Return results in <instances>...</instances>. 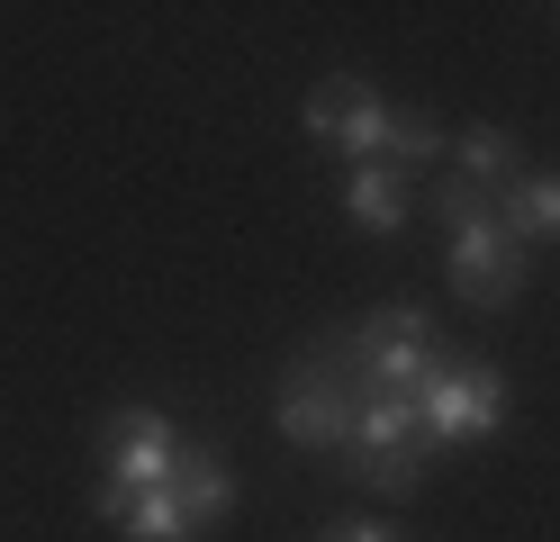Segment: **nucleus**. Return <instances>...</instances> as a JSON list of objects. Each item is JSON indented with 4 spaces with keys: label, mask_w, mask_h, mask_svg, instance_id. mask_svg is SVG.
I'll list each match as a JSON object with an SVG mask.
<instances>
[{
    "label": "nucleus",
    "mask_w": 560,
    "mask_h": 542,
    "mask_svg": "<svg viewBox=\"0 0 560 542\" xmlns=\"http://www.w3.org/2000/svg\"><path fill=\"white\" fill-rule=\"evenodd\" d=\"M335 361H343V380H353L362 397H425V380L443 371V325L416 308V299H389V308H371L353 335H326Z\"/></svg>",
    "instance_id": "2"
},
{
    "label": "nucleus",
    "mask_w": 560,
    "mask_h": 542,
    "mask_svg": "<svg viewBox=\"0 0 560 542\" xmlns=\"http://www.w3.org/2000/svg\"><path fill=\"white\" fill-rule=\"evenodd\" d=\"M271 416H280V434H290L299 452H343V443H353L362 389L343 380V361H335V344H317V353H299L290 371H280V397H271Z\"/></svg>",
    "instance_id": "6"
},
{
    "label": "nucleus",
    "mask_w": 560,
    "mask_h": 542,
    "mask_svg": "<svg viewBox=\"0 0 560 542\" xmlns=\"http://www.w3.org/2000/svg\"><path fill=\"white\" fill-rule=\"evenodd\" d=\"M335 199H343V217H353L362 235H398L407 217H416V181L398 163H353V172L335 181Z\"/></svg>",
    "instance_id": "8"
},
{
    "label": "nucleus",
    "mask_w": 560,
    "mask_h": 542,
    "mask_svg": "<svg viewBox=\"0 0 560 542\" xmlns=\"http://www.w3.org/2000/svg\"><path fill=\"white\" fill-rule=\"evenodd\" d=\"M163 488L182 497V516H190L199 533H218V524L235 516V461H226L218 443H182V461H172Z\"/></svg>",
    "instance_id": "9"
},
{
    "label": "nucleus",
    "mask_w": 560,
    "mask_h": 542,
    "mask_svg": "<svg viewBox=\"0 0 560 542\" xmlns=\"http://www.w3.org/2000/svg\"><path fill=\"white\" fill-rule=\"evenodd\" d=\"M317 542H398V533H389V524H326Z\"/></svg>",
    "instance_id": "12"
},
{
    "label": "nucleus",
    "mask_w": 560,
    "mask_h": 542,
    "mask_svg": "<svg viewBox=\"0 0 560 542\" xmlns=\"http://www.w3.org/2000/svg\"><path fill=\"white\" fill-rule=\"evenodd\" d=\"M443 280H452V299L479 308V316H506L524 299V280H534V244H515L498 227V199L470 208V217H452V235H443Z\"/></svg>",
    "instance_id": "3"
},
{
    "label": "nucleus",
    "mask_w": 560,
    "mask_h": 542,
    "mask_svg": "<svg viewBox=\"0 0 560 542\" xmlns=\"http://www.w3.org/2000/svg\"><path fill=\"white\" fill-rule=\"evenodd\" d=\"M343 461H353V480H362V488H380V497H407V488L434 470L425 397H362V416H353V443H343Z\"/></svg>",
    "instance_id": "5"
},
{
    "label": "nucleus",
    "mask_w": 560,
    "mask_h": 542,
    "mask_svg": "<svg viewBox=\"0 0 560 542\" xmlns=\"http://www.w3.org/2000/svg\"><path fill=\"white\" fill-rule=\"evenodd\" d=\"M506 407H515V389H506L498 361H462V353H452L443 371L425 380V434H434V452L498 434V425H506Z\"/></svg>",
    "instance_id": "7"
},
{
    "label": "nucleus",
    "mask_w": 560,
    "mask_h": 542,
    "mask_svg": "<svg viewBox=\"0 0 560 542\" xmlns=\"http://www.w3.org/2000/svg\"><path fill=\"white\" fill-rule=\"evenodd\" d=\"M299 127L326 145V154L353 172V163H398L407 181L425 172V163H452V136L434 118H407V108H389L362 72H326L317 91L299 100Z\"/></svg>",
    "instance_id": "1"
},
{
    "label": "nucleus",
    "mask_w": 560,
    "mask_h": 542,
    "mask_svg": "<svg viewBox=\"0 0 560 542\" xmlns=\"http://www.w3.org/2000/svg\"><path fill=\"white\" fill-rule=\"evenodd\" d=\"M524 172V145L506 136V127H462V136H452V181H470V191H488V199H498L506 191V181Z\"/></svg>",
    "instance_id": "11"
},
{
    "label": "nucleus",
    "mask_w": 560,
    "mask_h": 542,
    "mask_svg": "<svg viewBox=\"0 0 560 542\" xmlns=\"http://www.w3.org/2000/svg\"><path fill=\"white\" fill-rule=\"evenodd\" d=\"M182 443H190V434L172 425L163 407H145V397H136V407H109V416H100V488H91V516H109V506L163 488L172 461H182Z\"/></svg>",
    "instance_id": "4"
},
{
    "label": "nucleus",
    "mask_w": 560,
    "mask_h": 542,
    "mask_svg": "<svg viewBox=\"0 0 560 542\" xmlns=\"http://www.w3.org/2000/svg\"><path fill=\"white\" fill-rule=\"evenodd\" d=\"M498 227L515 244H560V172H515L506 191H498Z\"/></svg>",
    "instance_id": "10"
}]
</instances>
